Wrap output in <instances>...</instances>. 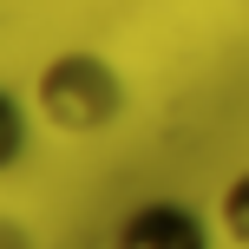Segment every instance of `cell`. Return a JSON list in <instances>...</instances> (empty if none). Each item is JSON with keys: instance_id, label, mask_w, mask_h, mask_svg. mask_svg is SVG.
Instances as JSON below:
<instances>
[{"instance_id": "4", "label": "cell", "mask_w": 249, "mask_h": 249, "mask_svg": "<svg viewBox=\"0 0 249 249\" xmlns=\"http://www.w3.org/2000/svg\"><path fill=\"white\" fill-rule=\"evenodd\" d=\"M216 216H223L230 243H243V249H249V171H236V177L223 184V203H216Z\"/></svg>"}, {"instance_id": "3", "label": "cell", "mask_w": 249, "mask_h": 249, "mask_svg": "<svg viewBox=\"0 0 249 249\" xmlns=\"http://www.w3.org/2000/svg\"><path fill=\"white\" fill-rule=\"evenodd\" d=\"M20 151H26V105L0 86V171H13Z\"/></svg>"}, {"instance_id": "1", "label": "cell", "mask_w": 249, "mask_h": 249, "mask_svg": "<svg viewBox=\"0 0 249 249\" xmlns=\"http://www.w3.org/2000/svg\"><path fill=\"white\" fill-rule=\"evenodd\" d=\"M118 105H124V86L99 53H59L39 72V118L59 131H105Z\"/></svg>"}, {"instance_id": "2", "label": "cell", "mask_w": 249, "mask_h": 249, "mask_svg": "<svg viewBox=\"0 0 249 249\" xmlns=\"http://www.w3.org/2000/svg\"><path fill=\"white\" fill-rule=\"evenodd\" d=\"M112 249H210V223L177 197H151L138 210H124Z\"/></svg>"}]
</instances>
